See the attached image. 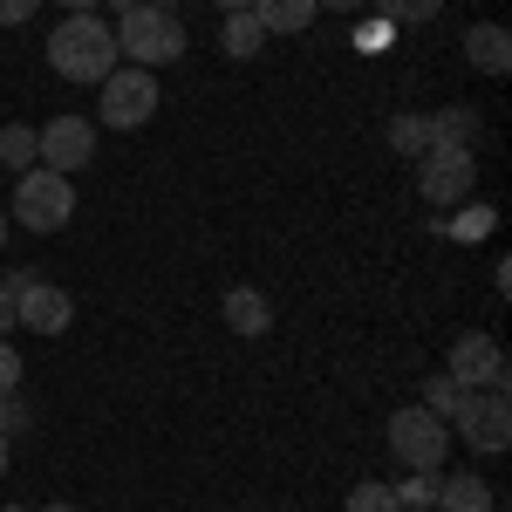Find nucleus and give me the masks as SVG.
Here are the masks:
<instances>
[{
	"label": "nucleus",
	"instance_id": "f257e3e1",
	"mask_svg": "<svg viewBox=\"0 0 512 512\" xmlns=\"http://www.w3.org/2000/svg\"><path fill=\"white\" fill-rule=\"evenodd\" d=\"M110 35H117V62L151 69V76H158L164 62H178V55H185V28H178V14H171V7H158V0L123 7V21L110 28Z\"/></svg>",
	"mask_w": 512,
	"mask_h": 512
},
{
	"label": "nucleus",
	"instance_id": "f03ea898",
	"mask_svg": "<svg viewBox=\"0 0 512 512\" xmlns=\"http://www.w3.org/2000/svg\"><path fill=\"white\" fill-rule=\"evenodd\" d=\"M48 69L69 82H103L117 69V35H110V21H96V14H69L55 35H48Z\"/></svg>",
	"mask_w": 512,
	"mask_h": 512
},
{
	"label": "nucleus",
	"instance_id": "7ed1b4c3",
	"mask_svg": "<svg viewBox=\"0 0 512 512\" xmlns=\"http://www.w3.org/2000/svg\"><path fill=\"white\" fill-rule=\"evenodd\" d=\"M7 219L14 226H28V233H62L69 219H76V185L62 178V171H21L14 178V198H7Z\"/></svg>",
	"mask_w": 512,
	"mask_h": 512
},
{
	"label": "nucleus",
	"instance_id": "20e7f679",
	"mask_svg": "<svg viewBox=\"0 0 512 512\" xmlns=\"http://www.w3.org/2000/svg\"><path fill=\"white\" fill-rule=\"evenodd\" d=\"M103 96H96V117H103V130H144V123L158 117L164 89L151 69H130V62H117L110 76L96 82Z\"/></svg>",
	"mask_w": 512,
	"mask_h": 512
},
{
	"label": "nucleus",
	"instance_id": "39448f33",
	"mask_svg": "<svg viewBox=\"0 0 512 512\" xmlns=\"http://www.w3.org/2000/svg\"><path fill=\"white\" fill-rule=\"evenodd\" d=\"M390 458L403 472H444V458H451V424L431 417L424 403L396 410L390 417Z\"/></svg>",
	"mask_w": 512,
	"mask_h": 512
},
{
	"label": "nucleus",
	"instance_id": "423d86ee",
	"mask_svg": "<svg viewBox=\"0 0 512 512\" xmlns=\"http://www.w3.org/2000/svg\"><path fill=\"white\" fill-rule=\"evenodd\" d=\"M451 437H465L478 458H499L512 444V403L506 390H465L458 417H451Z\"/></svg>",
	"mask_w": 512,
	"mask_h": 512
},
{
	"label": "nucleus",
	"instance_id": "0eeeda50",
	"mask_svg": "<svg viewBox=\"0 0 512 512\" xmlns=\"http://www.w3.org/2000/svg\"><path fill=\"white\" fill-rule=\"evenodd\" d=\"M35 144H41V171L76 178V171H89V158H96V123L89 117H48L35 130Z\"/></svg>",
	"mask_w": 512,
	"mask_h": 512
},
{
	"label": "nucleus",
	"instance_id": "6e6552de",
	"mask_svg": "<svg viewBox=\"0 0 512 512\" xmlns=\"http://www.w3.org/2000/svg\"><path fill=\"white\" fill-rule=\"evenodd\" d=\"M458 390H506V349L485 335V328H472V335H458L451 342V369H444Z\"/></svg>",
	"mask_w": 512,
	"mask_h": 512
},
{
	"label": "nucleus",
	"instance_id": "1a4fd4ad",
	"mask_svg": "<svg viewBox=\"0 0 512 512\" xmlns=\"http://www.w3.org/2000/svg\"><path fill=\"white\" fill-rule=\"evenodd\" d=\"M478 185V158L472 151H424V164H417V192H424V205H465Z\"/></svg>",
	"mask_w": 512,
	"mask_h": 512
},
{
	"label": "nucleus",
	"instance_id": "9d476101",
	"mask_svg": "<svg viewBox=\"0 0 512 512\" xmlns=\"http://www.w3.org/2000/svg\"><path fill=\"white\" fill-rule=\"evenodd\" d=\"M69 321H76V301L62 287H48V280H35L28 294H14V328H28V335H62Z\"/></svg>",
	"mask_w": 512,
	"mask_h": 512
},
{
	"label": "nucleus",
	"instance_id": "9b49d317",
	"mask_svg": "<svg viewBox=\"0 0 512 512\" xmlns=\"http://www.w3.org/2000/svg\"><path fill=\"white\" fill-rule=\"evenodd\" d=\"M465 62H472L478 76H506L512 69V35L499 21H472V28H465Z\"/></svg>",
	"mask_w": 512,
	"mask_h": 512
},
{
	"label": "nucleus",
	"instance_id": "f8f14e48",
	"mask_svg": "<svg viewBox=\"0 0 512 512\" xmlns=\"http://www.w3.org/2000/svg\"><path fill=\"white\" fill-rule=\"evenodd\" d=\"M219 315H226V328H233V335H267V328H274V301H267L260 287H233Z\"/></svg>",
	"mask_w": 512,
	"mask_h": 512
},
{
	"label": "nucleus",
	"instance_id": "ddd939ff",
	"mask_svg": "<svg viewBox=\"0 0 512 512\" xmlns=\"http://www.w3.org/2000/svg\"><path fill=\"white\" fill-rule=\"evenodd\" d=\"M315 0H253V21L267 28V35H308L315 28Z\"/></svg>",
	"mask_w": 512,
	"mask_h": 512
},
{
	"label": "nucleus",
	"instance_id": "4468645a",
	"mask_svg": "<svg viewBox=\"0 0 512 512\" xmlns=\"http://www.w3.org/2000/svg\"><path fill=\"white\" fill-rule=\"evenodd\" d=\"M478 144V110L472 103H451L431 117V151H472Z\"/></svg>",
	"mask_w": 512,
	"mask_h": 512
},
{
	"label": "nucleus",
	"instance_id": "2eb2a0df",
	"mask_svg": "<svg viewBox=\"0 0 512 512\" xmlns=\"http://www.w3.org/2000/svg\"><path fill=\"white\" fill-rule=\"evenodd\" d=\"M437 512H499V499H492V485L485 478H437Z\"/></svg>",
	"mask_w": 512,
	"mask_h": 512
},
{
	"label": "nucleus",
	"instance_id": "dca6fc26",
	"mask_svg": "<svg viewBox=\"0 0 512 512\" xmlns=\"http://www.w3.org/2000/svg\"><path fill=\"white\" fill-rule=\"evenodd\" d=\"M219 41H226V55H233V62H253V55L267 48V28L253 21V7H239V14H226V28H219Z\"/></svg>",
	"mask_w": 512,
	"mask_h": 512
},
{
	"label": "nucleus",
	"instance_id": "f3484780",
	"mask_svg": "<svg viewBox=\"0 0 512 512\" xmlns=\"http://www.w3.org/2000/svg\"><path fill=\"white\" fill-rule=\"evenodd\" d=\"M0 164H7L14 178L41 164V144H35V130H28V123H0Z\"/></svg>",
	"mask_w": 512,
	"mask_h": 512
},
{
	"label": "nucleus",
	"instance_id": "a211bd4d",
	"mask_svg": "<svg viewBox=\"0 0 512 512\" xmlns=\"http://www.w3.org/2000/svg\"><path fill=\"white\" fill-rule=\"evenodd\" d=\"M390 151H403V158H424V151H431V117H417V110L390 117Z\"/></svg>",
	"mask_w": 512,
	"mask_h": 512
},
{
	"label": "nucleus",
	"instance_id": "6ab92c4d",
	"mask_svg": "<svg viewBox=\"0 0 512 512\" xmlns=\"http://www.w3.org/2000/svg\"><path fill=\"white\" fill-rule=\"evenodd\" d=\"M369 7H376V21H390V28H417V21H437L444 0H369Z\"/></svg>",
	"mask_w": 512,
	"mask_h": 512
},
{
	"label": "nucleus",
	"instance_id": "aec40b11",
	"mask_svg": "<svg viewBox=\"0 0 512 512\" xmlns=\"http://www.w3.org/2000/svg\"><path fill=\"white\" fill-rule=\"evenodd\" d=\"M390 492H396V506H410V512H437V472H410Z\"/></svg>",
	"mask_w": 512,
	"mask_h": 512
},
{
	"label": "nucleus",
	"instance_id": "412c9836",
	"mask_svg": "<svg viewBox=\"0 0 512 512\" xmlns=\"http://www.w3.org/2000/svg\"><path fill=\"white\" fill-rule=\"evenodd\" d=\"M458 403H465V390H458V383H451V376H444V369H437L431 383H424V410H431V417H444V424H451V417H458Z\"/></svg>",
	"mask_w": 512,
	"mask_h": 512
},
{
	"label": "nucleus",
	"instance_id": "4be33fe9",
	"mask_svg": "<svg viewBox=\"0 0 512 512\" xmlns=\"http://www.w3.org/2000/svg\"><path fill=\"white\" fill-rule=\"evenodd\" d=\"M349 512H403V506H396V492L383 485V478H362V485L349 492Z\"/></svg>",
	"mask_w": 512,
	"mask_h": 512
},
{
	"label": "nucleus",
	"instance_id": "5701e85b",
	"mask_svg": "<svg viewBox=\"0 0 512 512\" xmlns=\"http://www.w3.org/2000/svg\"><path fill=\"white\" fill-rule=\"evenodd\" d=\"M28 424H35V410H28V403H21V390H14V396H0V437H7V444H14V437L28 431Z\"/></svg>",
	"mask_w": 512,
	"mask_h": 512
},
{
	"label": "nucleus",
	"instance_id": "b1692460",
	"mask_svg": "<svg viewBox=\"0 0 512 512\" xmlns=\"http://www.w3.org/2000/svg\"><path fill=\"white\" fill-rule=\"evenodd\" d=\"M21 390V355H14V342H0V396Z\"/></svg>",
	"mask_w": 512,
	"mask_h": 512
},
{
	"label": "nucleus",
	"instance_id": "393cba45",
	"mask_svg": "<svg viewBox=\"0 0 512 512\" xmlns=\"http://www.w3.org/2000/svg\"><path fill=\"white\" fill-rule=\"evenodd\" d=\"M355 48H362V55H383V48H390V21H369V28H355Z\"/></svg>",
	"mask_w": 512,
	"mask_h": 512
},
{
	"label": "nucleus",
	"instance_id": "a878e982",
	"mask_svg": "<svg viewBox=\"0 0 512 512\" xmlns=\"http://www.w3.org/2000/svg\"><path fill=\"white\" fill-rule=\"evenodd\" d=\"M41 0H0V28H21V21H35Z\"/></svg>",
	"mask_w": 512,
	"mask_h": 512
},
{
	"label": "nucleus",
	"instance_id": "bb28decb",
	"mask_svg": "<svg viewBox=\"0 0 512 512\" xmlns=\"http://www.w3.org/2000/svg\"><path fill=\"white\" fill-rule=\"evenodd\" d=\"M0 287H7V294H28V287H35V267H14V274L0 280Z\"/></svg>",
	"mask_w": 512,
	"mask_h": 512
},
{
	"label": "nucleus",
	"instance_id": "cd10ccee",
	"mask_svg": "<svg viewBox=\"0 0 512 512\" xmlns=\"http://www.w3.org/2000/svg\"><path fill=\"white\" fill-rule=\"evenodd\" d=\"M7 335H14V294L0 287V342H7Z\"/></svg>",
	"mask_w": 512,
	"mask_h": 512
},
{
	"label": "nucleus",
	"instance_id": "c85d7f7f",
	"mask_svg": "<svg viewBox=\"0 0 512 512\" xmlns=\"http://www.w3.org/2000/svg\"><path fill=\"white\" fill-rule=\"evenodd\" d=\"M315 7H335V14H355V7H369V0H315Z\"/></svg>",
	"mask_w": 512,
	"mask_h": 512
},
{
	"label": "nucleus",
	"instance_id": "c756f323",
	"mask_svg": "<svg viewBox=\"0 0 512 512\" xmlns=\"http://www.w3.org/2000/svg\"><path fill=\"white\" fill-rule=\"evenodd\" d=\"M62 7H69V14H96V0H62Z\"/></svg>",
	"mask_w": 512,
	"mask_h": 512
},
{
	"label": "nucleus",
	"instance_id": "7c9ffc66",
	"mask_svg": "<svg viewBox=\"0 0 512 512\" xmlns=\"http://www.w3.org/2000/svg\"><path fill=\"white\" fill-rule=\"evenodd\" d=\"M7 458H14V444H7V437H0V478H7Z\"/></svg>",
	"mask_w": 512,
	"mask_h": 512
},
{
	"label": "nucleus",
	"instance_id": "2f4dec72",
	"mask_svg": "<svg viewBox=\"0 0 512 512\" xmlns=\"http://www.w3.org/2000/svg\"><path fill=\"white\" fill-rule=\"evenodd\" d=\"M212 7H226V14H239V7H253V0H212Z\"/></svg>",
	"mask_w": 512,
	"mask_h": 512
},
{
	"label": "nucleus",
	"instance_id": "473e14b6",
	"mask_svg": "<svg viewBox=\"0 0 512 512\" xmlns=\"http://www.w3.org/2000/svg\"><path fill=\"white\" fill-rule=\"evenodd\" d=\"M7 226H14V219H7V205H0V246H7Z\"/></svg>",
	"mask_w": 512,
	"mask_h": 512
},
{
	"label": "nucleus",
	"instance_id": "72a5a7b5",
	"mask_svg": "<svg viewBox=\"0 0 512 512\" xmlns=\"http://www.w3.org/2000/svg\"><path fill=\"white\" fill-rule=\"evenodd\" d=\"M35 512H82V506H62V499H55V506H35Z\"/></svg>",
	"mask_w": 512,
	"mask_h": 512
},
{
	"label": "nucleus",
	"instance_id": "f704fd0d",
	"mask_svg": "<svg viewBox=\"0 0 512 512\" xmlns=\"http://www.w3.org/2000/svg\"><path fill=\"white\" fill-rule=\"evenodd\" d=\"M117 7H144V0H117Z\"/></svg>",
	"mask_w": 512,
	"mask_h": 512
}]
</instances>
